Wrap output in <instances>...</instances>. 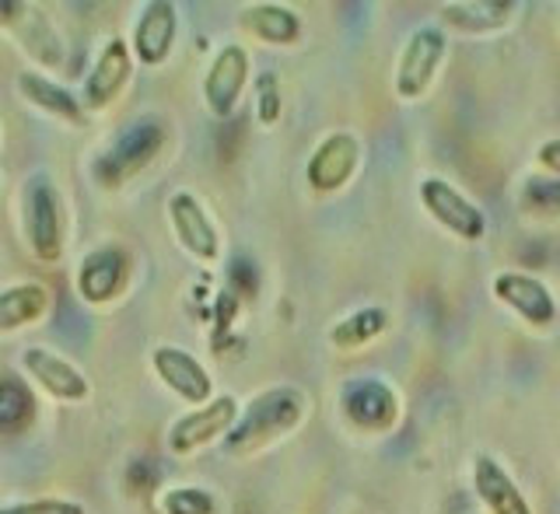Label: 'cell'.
Listing matches in <instances>:
<instances>
[{"label":"cell","mask_w":560,"mask_h":514,"mask_svg":"<svg viewBox=\"0 0 560 514\" xmlns=\"http://www.w3.org/2000/svg\"><path fill=\"white\" fill-rule=\"evenodd\" d=\"M305 420V396L291 385H277L267 393L253 396L242 406L235 428L224 437L228 455H253L273 441L288 437L298 423Z\"/></svg>","instance_id":"cell-1"},{"label":"cell","mask_w":560,"mask_h":514,"mask_svg":"<svg viewBox=\"0 0 560 514\" xmlns=\"http://www.w3.org/2000/svg\"><path fill=\"white\" fill-rule=\"evenodd\" d=\"M168 140V127L158 116H137L122 127L109 144L95 154L92 179L102 189H122L133 183L140 172L154 165V157L162 154Z\"/></svg>","instance_id":"cell-2"},{"label":"cell","mask_w":560,"mask_h":514,"mask_svg":"<svg viewBox=\"0 0 560 514\" xmlns=\"http://www.w3.org/2000/svg\"><path fill=\"white\" fill-rule=\"evenodd\" d=\"M22 227L28 253L39 262H60L63 256V200L49 172H32L22 186Z\"/></svg>","instance_id":"cell-3"},{"label":"cell","mask_w":560,"mask_h":514,"mask_svg":"<svg viewBox=\"0 0 560 514\" xmlns=\"http://www.w3.org/2000/svg\"><path fill=\"white\" fill-rule=\"evenodd\" d=\"M448 39L438 25H417L407 43H402L399 57H396V78H393V92L402 102H417L420 95H428V87L438 78V67L445 60Z\"/></svg>","instance_id":"cell-4"},{"label":"cell","mask_w":560,"mask_h":514,"mask_svg":"<svg viewBox=\"0 0 560 514\" xmlns=\"http://www.w3.org/2000/svg\"><path fill=\"white\" fill-rule=\"evenodd\" d=\"M242 413V406L235 396H214L203 406H192L189 413H183L179 420H172V428L165 434L168 452L175 458H189L200 448L214 445V441L228 437V431L235 428V420Z\"/></svg>","instance_id":"cell-5"},{"label":"cell","mask_w":560,"mask_h":514,"mask_svg":"<svg viewBox=\"0 0 560 514\" xmlns=\"http://www.w3.org/2000/svg\"><path fill=\"white\" fill-rule=\"evenodd\" d=\"M22 371H25V378L39 388V393H46L52 402L81 406L92 399V378H88L70 358H63V353L49 350V347H25Z\"/></svg>","instance_id":"cell-6"},{"label":"cell","mask_w":560,"mask_h":514,"mask_svg":"<svg viewBox=\"0 0 560 514\" xmlns=\"http://www.w3.org/2000/svg\"><path fill=\"white\" fill-rule=\"evenodd\" d=\"M417 197H420V207H424L428 214L442 224L445 232H452L455 238L480 242L487 235V214L466 197L463 189H455L448 179H442V175H428V179H420Z\"/></svg>","instance_id":"cell-7"},{"label":"cell","mask_w":560,"mask_h":514,"mask_svg":"<svg viewBox=\"0 0 560 514\" xmlns=\"http://www.w3.org/2000/svg\"><path fill=\"white\" fill-rule=\"evenodd\" d=\"M133 49L130 43L122 39V35H113V39H105L98 57L92 63V70L84 74V84H81V102L88 113H105L109 105L127 92V84L133 78Z\"/></svg>","instance_id":"cell-8"},{"label":"cell","mask_w":560,"mask_h":514,"mask_svg":"<svg viewBox=\"0 0 560 514\" xmlns=\"http://www.w3.org/2000/svg\"><path fill=\"white\" fill-rule=\"evenodd\" d=\"M130 280V256L122 245H98V249L84 253L74 270V291L84 305L102 308L113 305Z\"/></svg>","instance_id":"cell-9"},{"label":"cell","mask_w":560,"mask_h":514,"mask_svg":"<svg viewBox=\"0 0 560 514\" xmlns=\"http://www.w3.org/2000/svg\"><path fill=\"white\" fill-rule=\"evenodd\" d=\"M249 70H253V60H249V49L242 43H228L214 52V60H210L203 74V105L210 116H218V119L235 116L238 102L245 95V84H249Z\"/></svg>","instance_id":"cell-10"},{"label":"cell","mask_w":560,"mask_h":514,"mask_svg":"<svg viewBox=\"0 0 560 514\" xmlns=\"http://www.w3.org/2000/svg\"><path fill=\"white\" fill-rule=\"evenodd\" d=\"M151 371L168 393H175L189 406H203L214 399V378L203 367V361L186 347L175 343H158L151 350Z\"/></svg>","instance_id":"cell-11"},{"label":"cell","mask_w":560,"mask_h":514,"mask_svg":"<svg viewBox=\"0 0 560 514\" xmlns=\"http://www.w3.org/2000/svg\"><path fill=\"white\" fill-rule=\"evenodd\" d=\"M168 224L172 235L183 249L197 259V262H218L221 259V232L218 224L210 221L207 207L192 197L189 189H179L168 197Z\"/></svg>","instance_id":"cell-12"},{"label":"cell","mask_w":560,"mask_h":514,"mask_svg":"<svg viewBox=\"0 0 560 514\" xmlns=\"http://www.w3.org/2000/svg\"><path fill=\"white\" fill-rule=\"evenodd\" d=\"M340 410L354 428L368 434H385L399 420V396L382 378H354L343 385Z\"/></svg>","instance_id":"cell-13"},{"label":"cell","mask_w":560,"mask_h":514,"mask_svg":"<svg viewBox=\"0 0 560 514\" xmlns=\"http://www.w3.org/2000/svg\"><path fill=\"white\" fill-rule=\"evenodd\" d=\"M175 39H179V8L172 0H148L130 35L133 60L140 67H162L172 57Z\"/></svg>","instance_id":"cell-14"},{"label":"cell","mask_w":560,"mask_h":514,"mask_svg":"<svg viewBox=\"0 0 560 514\" xmlns=\"http://www.w3.org/2000/svg\"><path fill=\"white\" fill-rule=\"evenodd\" d=\"M14 92L25 105H32L35 113L46 116V119H57V122H67V127H81L88 119V109L84 102L70 92L67 84H60L57 78H49L46 70H22V74L14 78Z\"/></svg>","instance_id":"cell-15"},{"label":"cell","mask_w":560,"mask_h":514,"mask_svg":"<svg viewBox=\"0 0 560 514\" xmlns=\"http://www.w3.org/2000/svg\"><path fill=\"white\" fill-rule=\"evenodd\" d=\"M490 291L501 301L504 308H512L525 326L533 329H547L557 318V301L550 294V288L539 277L518 273V270H504L494 277Z\"/></svg>","instance_id":"cell-16"},{"label":"cell","mask_w":560,"mask_h":514,"mask_svg":"<svg viewBox=\"0 0 560 514\" xmlns=\"http://www.w3.org/2000/svg\"><path fill=\"white\" fill-rule=\"evenodd\" d=\"M361 162V144L354 133H329L319 148L312 151L305 165V179L315 192H337L354 179Z\"/></svg>","instance_id":"cell-17"},{"label":"cell","mask_w":560,"mask_h":514,"mask_svg":"<svg viewBox=\"0 0 560 514\" xmlns=\"http://www.w3.org/2000/svg\"><path fill=\"white\" fill-rule=\"evenodd\" d=\"M472 490L490 514H533L522 487L508 476V469L490 455L472 458Z\"/></svg>","instance_id":"cell-18"},{"label":"cell","mask_w":560,"mask_h":514,"mask_svg":"<svg viewBox=\"0 0 560 514\" xmlns=\"http://www.w3.org/2000/svg\"><path fill=\"white\" fill-rule=\"evenodd\" d=\"M52 294L43 280H22L0 291V332H18L35 326L49 312Z\"/></svg>","instance_id":"cell-19"},{"label":"cell","mask_w":560,"mask_h":514,"mask_svg":"<svg viewBox=\"0 0 560 514\" xmlns=\"http://www.w3.org/2000/svg\"><path fill=\"white\" fill-rule=\"evenodd\" d=\"M242 28L262 46H291L302 35V17L284 4H249L242 11Z\"/></svg>","instance_id":"cell-20"},{"label":"cell","mask_w":560,"mask_h":514,"mask_svg":"<svg viewBox=\"0 0 560 514\" xmlns=\"http://www.w3.org/2000/svg\"><path fill=\"white\" fill-rule=\"evenodd\" d=\"M442 14L452 28L459 32H498L515 17V4L508 0H459V4H442Z\"/></svg>","instance_id":"cell-21"},{"label":"cell","mask_w":560,"mask_h":514,"mask_svg":"<svg viewBox=\"0 0 560 514\" xmlns=\"http://www.w3.org/2000/svg\"><path fill=\"white\" fill-rule=\"evenodd\" d=\"M14 39L22 43V52L25 57H32L35 63L43 67H60L63 63V39H60V32L52 28L46 17L39 14V8L32 4V11L25 14V22L18 25L14 32Z\"/></svg>","instance_id":"cell-22"},{"label":"cell","mask_w":560,"mask_h":514,"mask_svg":"<svg viewBox=\"0 0 560 514\" xmlns=\"http://www.w3.org/2000/svg\"><path fill=\"white\" fill-rule=\"evenodd\" d=\"M35 393L25 378L0 375V434H22L35 423Z\"/></svg>","instance_id":"cell-23"},{"label":"cell","mask_w":560,"mask_h":514,"mask_svg":"<svg viewBox=\"0 0 560 514\" xmlns=\"http://www.w3.org/2000/svg\"><path fill=\"white\" fill-rule=\"evenodd\" d=\"M385 326H389V315H385V308L368 305V308H358L354 315L340 318V323L329 329V343L337 350H358L364 343H372L375 336H382Z\"/></svg>","instance_id":"cell-24"},{"label":"cell","mask_w":560,"mask_h":514,"mask_svg":"<svg viewBox=\"0 0 560 514\" xmlns=\"http://www.w3.org/2000/svg\"><path fill=\"white\" fill-rule=\"evenodd\" d=\"M162 514H214V493L203 487H172L162 493Z\"/></svg>","instance_id":"cell-25"},{"label":"cell","mask_w":560,"mask_h":514,"mask_svg":"<svg viewBox=\"0 0 560 514\" xmlns=\"http://www.w3.org/2000/svg\"><path fill=\"white\" fill-rule=\"evenodd\" d=\"M522 207L536 218H560V179H529L522 192Z\"/></svg>","instance_id":"cell-26"},{"label":"cell","mask_w":560,"mask_h":514,"mask_svg":"<svg viewBox=\"0 0 560 514\" xmlns=\"http://www.w3.org/2000/svg\"><path fill=\"white\" fill-rule=\"evenodd\" d=\"M0 514H88L84 504L70 498H35V501H18L0 507Z\"/></svg>","instance_id":"cell-27"},{"label":"cell","mask_w":560,"mask_h":514,"mask_svg":"<svg viewBox=\"0 0 560 514\" xmlns=\"http://www.w3.org/2000/svg\"><path fill=\"white\" fill-rule=\"evenodd\" d=\"M280 84H277V78L273 74H259V81H256V116H259V122L262 127H270V122H277L280 119Z\"/></svg>","instance_id":"cell-28"},{"label":"cell","mask_w":560,"mask_h":514,"mask_svg":"<svg viewBox=\"0 0 560 514\" xmlns=\"http://www.w3.org/2000/svg\"><path fill=\"white\" fill-rule=\"evenodd\" d=\"M536 162L547 168L553 179H560V137H553V140H547V144H539V151H536Z\"/></svg>","instance_id":"cell-29"}]
</instances>
